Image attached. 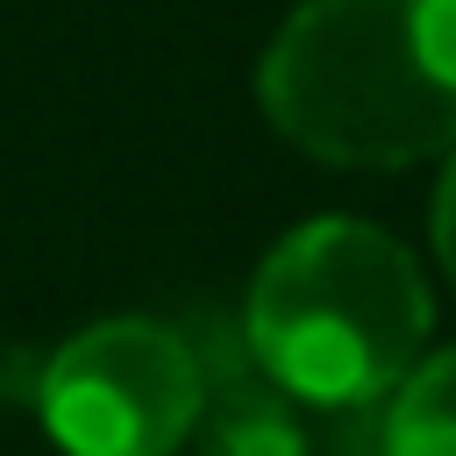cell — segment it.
Masks as SVG:
<instances>
[{"label":"cell","mask_w":456,"mask_h":456,"mask_svg":"<svg viewBox=\"0 0 456 456\" xmlns=\"http://www.w3.org/2000/svg\"><path fill=\"white\" fill-rule=\"evenodd\" d=\"M28 392L64 456H171L200 428L207 363L185 328L114 314L50 349Z\"/></svg>","instance_id":"3"},{"label":"cell","mask_w":456,"mask_h":456,"mask_svg":"<svg viewBox=\"0 0 456 456\" xmlns=\"http://www.w3.org/2000/svg\"><path fill=\"white\" fill-rule=\"evenodd\" d=\"M356 456H378V449H356Z\"/></svg>","instance_id":"7"},{"label":"cell","mask_w":456,"mask_h":456,"mask_svg":"<svg viewBox=\"0 0 456 456\" xmlns=\"http://www.w3.org/2000/svg\"><path fill=\"white\" fill-rule=\"evenodd\" d=\"M435 299L420 264L370 221H306L249 278L242 349L299 406L370 413L420 363Z\"/></svg>","instance_id":"2"},{"label":"cell","mask_w":456,"mask_h":456,"mask_svg":"<svg viewBox=\"0 0 456 456\" xmlns=\"http://www.w3.org/2000/svg\"><path fill=\"white\" fill-rule=\"evenodd\" d=\"M200 363H207V406H200V428L185 435L192 456H306V435H299V413L292 399L256 378L249 349L242 356H221L192 335Z\"/></svg>","instance_id":"4"},{"label":"cell","mask_w":456,"mask_h":456,"mask_svg":"<svg viewBox=\"0 0 456 456\" xmlns=\"http://www.w3.org/2000/svg\"><path fill=\"white\" fill-rule=\"evenodd\" d=\"M435 256H442V271L456 278V150H449V171H442V200H435Z\"/></svg>","instance_id":"6"},{"label":"cell","mask_w":456,"mask_h":456,"mask_svg":"<svg viewBox=\"0 0 456 456\" xmlns=\"http://www.w3.org/2000/svg\"><path fill=\"white\" fill-rule=\"evenodd\" d=\"M271 128L314 164L406 171L456 150V0H299L256 64Z\"/></svg>","instance_id":"1"},{"label":"cell","mask_w":456,"mask_h":456,"mask_svg":"<svg viewBox=\"0 0 456 456\" xmlns=\"http://www.w3.org/2000/svg\"><path fill=\"white\" fill-rule=\"evenodd\" d=\"M378 456H456V349L420 356L378 406Z\"/></svg>","instance_id":"5"}]
</instances>
